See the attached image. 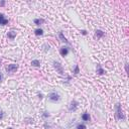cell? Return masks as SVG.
Segmentation results:
<instances>
[{
	"instance_id": "cell-1",
	"label": "cell",
	"mask_w": 129,
	"mask_h": 129,
	"mask_svg": "<svg viewBox=\"0 0 129 129\" xmlns=\"http://www.w3.org/2000/svg\"><path fill=\"white\" fill-rule=\"evenodd\" d=\"M115 117L117 120H121V121L126 120V116L122 110L120 103H116V105H115Z\"/></svg>"
},
{
	"instance_id": "cell-2",
	"label": "cell",
	"mask_w": 129,
	"mask_h": 129,
	"mask_svg": "<svg viewBox=\"0 0 129 129\" xmlns=\"http://www.w3.org/2000/svg\"><path fill=\"white\" fill-rule=\"evenodd\" d=\"M48 100L52 101V102H59V101L61 100V96L57 92H52L48 95Z\"/></svg>"
},
{
	"instance_id": "cell-3",
	"label": "cell",
	"mask_w": 129,
	"mask_h": 129,
	"mask_svg": "<svg viewBox=\"0 0 129 129\" xmlns=\"http://www.w3.org/2000/svg\"><path fill=\"white\" fill-rule=\"evenodd\" d=\"M53 65L54 67L55 71H57V73H59V74H61V75H64V73H65L64 72V68H63V66L61 65V63H59V61H54Z\"/></svg>"
},
{
	"instance_id": "cell-4",
	"label": "cell",
	"mask_w": 129,
	"mask_h": 129,
	"mask_svg": "<svg viewBox=\"0 0 129 129\" xmlns=\"http://www.w3.org/2000/svg\"><path fill=\"white\" fill-rule=\"evenodd\" d=\"M78 107H79V102L76 100H73L72 102L70 103V106H69V111L71 113H74L78 110Z\"/></svg>"
},
{
	"instance_id": "cell-5",
	"label": "cell",
	"mask_w": 129,
	"mask_h": 129,
	"mask_svg": "<svg viewBox=\"0 0 129 129\" xmlns=\"http://www.w3.org/2000/svg\"><path fill=\"white\" fill-rule=\"evenodd\" d=\"M17 70H18V65H17V64H9V65L6 67V72H7V73H10V74H12V73H15Z\"/></svg>"
},
{
	"instance_id": "cell-6",
	"label": "cell",
	"mask_w": 129,
	"mask_h": 129,
	"mask_svg": "<svg viewBox=\"0 0 129 129\" xmlns=\"http://www.w3.org/2000/svg\"><path fill=\"white\" fill-rule=\"evenodd\" d=\"M70 48L69 47H63V48H60V54H61V57H67V55L69 54V53H70Z\"/></svg>"
},
{
	"instance_id": "cell-7",
	"label": "cell",
	"mask_w": 129,
	"mask_h": 129,
	"mask_svg": "<svg viewBox=\"0 0 129 129\" xmlns=\"http://www.w3.org/2000/svg\"><path fill=\"white\" fill-rule=\"evenodd\" d=\"M8 22H9V20L5 17V15L3 13H0V25H2V26L7 25Z\"/></svg>"
},
{
	"instance_id": "cell-8",
	"label": "cell",
	"mask_w": 129,
	"mask_h": 129,
	"mask_svg": "<svg viewBox=\"0 0 129 129\" xmlns=\"http://www.w3.org/2000/svg\"><path fill=\"white\" fill-rule=\"evenodd\" d=\"M96 73H97L98 75H100V76H102V75H104V74H105V70L102 68V66H101L100 64H97Z\"/></svg>"
},
{
	"instance_id": "cell-9",
	"label": "cell",
	"mask_w": 129,
	"mask_h": 129,
	"mask_svg": "<svg viewBox=\"0 0 129 129\" xmlns=\"http://www.w3.org/2000/svg\"><path fill=\"white\" fill-rule=\"evenodd\" d=\"M104 35H105V32L103 30H101V29H96L95 30V36H96L97 38H102Z\"/></svg>"
},
{
	"instance_id": "cell-10",
	"label": "cell",
	"mask_w": 129,
	"mask_h": 129,
	"mask_svg": "<svg viewBox=\"0 0 129 129\" xmlns=\"http://www.w3.org/2000/svg\"><path fill=\"white\" fill-rule=\"evenodd\" d=\"M90 119H91V116H90V114L88 113V112H85V113L82 114V120H83V121L89 122Z\"/></svg>"
},
{
	"instance_id": "cell-11",
	"label": "cell",
	"mask_w": 129,
	"mask_h": 129,
	"mask_svg": "<svg viewBox=\"0 0 129 129\" xmlns=\"http://www.w3.org/2000/svg\"><path fill=\"white\" fill-rule=\"evenodd\" d=\"M7 37H8V40H10V41H13L14 38L16 37V31H8V33H7Z\"/></svg>"
},
{
	"instance_id": "cell-12",
	"label": "cell",
	"mask_w": 129,
	"mask_h": 129,
	"mask_svg": "<svg viewBox=\"0 0 129 129\" xmlns=\"http://www.w3.org/2000/svg\"><path fill=\"white\" fill-rule=\"evenodd\" d=\"M33 23H34L35 25H37V26H41V24L44 23V19L43 18H35L34 20H33Z\"/></svg>"
},
{
	"instance_id": "cell-13",
	"label": "cell",
	"mask_w": 129,
	"mask_h": 129,
	"mask_svg": "<svg viewBox=\"0 0 129 129\" xmlns=\"http://www.w3.org/2000/svg\"><path fill=\"white\" fill-rule=\"evenodd\" d=\"M59 37H60L61 40V41H64V42H66V43H69L68 40H67V37L64 35L63 31H60V32H59Z\"/></svg>"
},
{
	"instance_id": "cell-14",
	"label": "cell",
	"mask_w": 129,
	"mask_h": 129,
	"mask_svg": "<svg viewBox=\"0 0 129 129\" xmlns=\"http://www.w3.org/2000/svg\"><path fill=\"white\" fill-rule=\"evenodd\" d=\"M34 34H35L36 36H41V35H42V34H43V29L41 28V27H38V28H36V29L34 30Z\"/></svg>"
},
{
	"instance_id": "cell-15",
	"label": "cell",
	"mask_w": 129,
	"mask_h": 129,
	"mask_svg": "<svg viewBox=\"0 0 129 129\" xmlns=\"http://www.w3.org/2000/svg\"><path fill=\"white\" fill-rule=\"evenodd\" d=\"M31 66L32 67H40L41 66V61L38 60H32L31 61Z\"/></svg>"
},
{
	"instance_id": "cell-16",
	"label": "cell",
	"mask_w": 129,
	"mask_h": 129,
	"mask_svg": "<svg viewBox=\"0 0 129 129\" xmlns=\"http://www.w3.org/2000/svg\"><path fill=\"white\" fill-rule=\"evenodd\" d=\"M73 73H74V75H75V76H77V75L80 73V69H79V66H78V65L75 66V68H74V71H73Z\"/></svg>"
},
{
	"instance_id": "cell-17",
	"label": "cell",
	"mask_w": 129,
	"mask_h": 129,
	"mask_svg": "<svg viewBox=\"0 0 129 129\" xmlns=\"http://www.w3.org/2000/svg\"><path fill=\"white\" fill-rule=\"evenodd\" d=\"M76 129H87V127L84 123H79V124L76 126Z\"/></svg>"
},
{
	"instance_id": "cell-18",
	"label": "cell",
	"mask_w": 129,
	"mask_h": 129,
	"mask_svg": "<svg viewBox=\"0 0 129 129\" xmlns=\"http://www.w3.org/2000/svg\"><path fill=\"white\" fill-rule=\"evenodd\" d=\"M50 116V114H49V112H48V111H44L43 112V113H42V117H43V118H48V117Z\"/></svg>"
},
{
	"instance_id": "cell-19",
	"label": "cell",
	"mask_w": 129,
	"mask_h": 129,
	"mask_svg": "<svg viewBox=\"0 0 129 129\" xmlns=\"http://www.w3.org/2000/svg\"><path fill=\"white\" fill-rule=\"evenodd\" d=\"M4 118V112L0 109V120H2Z\"/></svg>"
},
{
	"instance_id": "cell-20",
	"label": "cell",
	"mask_w": 129,
	"mask_h": 129,
	"mask_svg": "<svg viewBox=\"0 0 129 129\" xmlns=\"http://www.w3.org/2000/svg\"><path fill=\"white\" fill-rule=\"evenodd\" d=\"M81 34H83V35H87V34H88V31H87L86 29H81Z\"/></svg>"
},
{
	"instance_id": "cell-21",
	"label": "cell",
	"mask_w": 129,
	"mask_h": 129,
	"mask_svg": "<svg viewBox=\"0 0 129 129\" xmlns=\"http://www.w3.org/2000/svg\"><path fill=\"white\" fill-rule=\"evenodd\" d=\"M2 80H3V75H2V73L0 72V83L2 82Z\"/></svg>"
},
{
	"instance_id": "cell-22",
	"label": "cell",
	"mask_w": 129,
	"mask_h": 129,
	"mask_svg": "<svg viewBox=\"0 0 129 129\" xmlns=\"http://www.w3.org/2000/svg\"><path fill=\"white\" fill-rule=\"evenodd\" d=\"M125 72H126L127 74H128V64H127V63L125 64Z\"/></svg>"
},
{
	"instance_id": "cell-23",
	"label": "cell",
	"mask_w": 129,
	"mask_h": 129,
	"mask_svg": "<svg viewBox=\"0 0 129 129\" xmlns=\"http://www.w3.org/2000/svg\"><path fill=\"white\" fill-rule=\"evenodd\" d=\"M38 98H40L41 100H42L43 99V95L42 94H38Z\"/></svg>"
},
{
	"instance_id": "cell-24",
	"label": "cell",
	"mask_w": 129,
	"mask_h": 129,
	"mask_svg": "<svg viewBox=\"0 0 129 129\" xmlns=\"http://www.w3.org/2000/svg\"><path fill=\"white\" fill-rule=\"evenodd\" d=\"M5 5V1H1L0 2V6H4Z\"/></svg>"
},
{
	"instance_id": "cell-25",
	"label": "cell",
	"mask_w": 129,
	"mask_h": 129,
	"mask_svg": "<svg viewBox=\"0 0 129 129\" xmlns=\"http://www.w3.org/2000/svg\"><path fill=\"white\" fill-rule=\"evenodd\" d=\"M7 129H13V128H12V127H8Z\"/></svg>"
}]
</instances>
